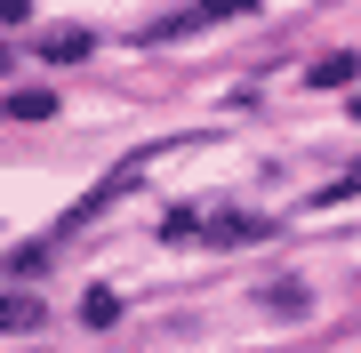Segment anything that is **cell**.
Instances as JSON below:
<instances>
[{
	"label": "cell",
	"instance_id": "obj_1",
	"mask_svg": "<svg viewBox=\"0 0 361 353\" xmlns=\"http://www.w3.org/2000/svg\"><path fill=\"white\" fill-rule=\"evenodd\" d=\"M353 73H361V56H345V49H337V56H322V65H305V80H313V89H353Z\"/></svg>",
	"mask_w": 361,
	"mask_h": 353
},
{
	"label": "cell",
	"instance_id": "obj_2",
	"mask_svg": "<svg viewBox=\"0 0 361 353\" xmlns=\"http://www.w3.org/2000/svg\"><path fill=\"white\" fill-rule=\"evenodd\" d=\"M89 49H97V40L80 32V25H65V32H49V40H40V56H49V65H73V56H89Z\"/></svg>",
	"mask_w": 361,
	"mask_h": 353
},
{
	"label": "cell",
	"instance_id": "obj_3",
	"mask_svg": "<svg viewBox=\"0 0 361 353\" xmlns=\"http://www.w3.org/2000/svg\"><path fill=\"white\" fill-rule=\"evenodd\" d=\"M49 113H56L49 89H16V97H8V120H49Z\"/></svg>",
	"mask_w": 361,
	"mask_h": 353
},
{
	"label": "cell",
	"instance_id": "obj_4",
	"mask_svg": "<svg viewBox=\"0 0 361 353\" xmlns=\"http://www.w3.org/2000/svg\"><path fill=\"white\" fill-rule=\"evenodd\" d=\"M80 314H89V329H113V321H121V297H113V289H89Z\"/></svg>",
	"mask_w": 361,
	"mask_h": 353
},
{
	"label": "cell",
	"instance_id": "obj_5",
	"mask_svg": "<svg viewBox=\"0 0 361 353\" xmlns=\"http://www.w3.org/2000/svg\"><path fill=\"white\" fill-rule=\"evenodd\" d=\"M257 233H265L257 217H217V225H209V241H257Z\"/></svg>",
	"mask_w": 361,
	"mask_h": 353
},
{
	"label": "cell",
	"instance_id": "obj_6",
	"mask_svg": "<svg viewBox=\"0 0 361 353\" xmlns=\"http://www.w3.org/2000/svg\"><path fill=\"white\" fill-rule=\"evenodd\" d=\"M0 321H8V329H40V305H32V297H8V305H0Z\"/></svg>",
	"mask_w": 361,
	"mask_h": 353
},
{
	"label": "cell",
	"instance_id": "obj_7",
	"mask_svg": "<svg viewBox=\"0 0 361 353\" xmlns=\"http://www.w3.org/2000/svg\"><path fill=\"white\" fill-rule=\"evenodd\" d=\"M345 193H361V169H345Z\"/></svg>",
	"mask_w": 361,
	"mask_h": 353
}]
</instances>
